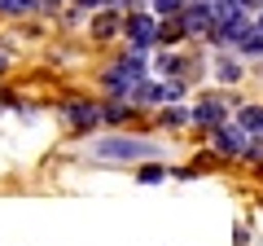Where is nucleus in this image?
I'll return each mask as SVG.
<instances>
[{
	"mask_svg": "<svg viewBox=\"0 0 263 246\" xmlns=\"http://www.w3.org/2000/svg\"><path fill=\"white\" fill-rule=\"evenodd\" d=\"M180 40H189L184 18H158V48H176Z\"/></svg>",
	"mask_w": 263,
	"mask_h": 246,
	"instance_id": "11",
	"label": "nucleus"
},
{
	"mask_svg": "<svg viewBox=\"0 0 263 246\" xmlns=\"http://www.w3.org/2000/svg\"><path fill=\"white\" fill-rule=\"evenodd\" d=\"M110 9H119V13H132V9H149V0H110Z\"/></svg>",
	"mask_w": 263,
	"mask_h": 246,
	"instance_id": "17",
	"label": "nucleus"
},
{
	"mask_svg": "<svg viewBox=\"0 0 263 246\" xmlns=\"http://www.w3.org/2000/svg\"><path fill=\"white\" fill-rule=\"evenodd\" d=\"M132 171H136V180H141V185H158V180H167V163H162V159L141 163V167H132Z\"/></svg>",
	"mask_w": 263,
	"mask_h": 246,
	"instance_id": "15",
	"label": "nucleus"
},
{
	"mask_svg": "<svg viewBox=\"0 0 263 246\" xmlns=\"http://www.w3.org/2000/svg\"><path fill=\"white\" fill-rule=\"evenodd\" d=\"M237 128H246L250 136H263V106H237Z\"/></svg>",
	"mask_w": 263,
	"mask_h": 246,
	"instance_id": "13",
	"label": "nucleus"
},
{
	"mask_svg": "<svg viewBox=\"0 0 263 246\" xmlns=\"http://www.w3.org/2000/svg\"><path fill=\"white\" fill-rule=\"evenodd\" d=\"M211 75H215L224 88H237L246 79V66H241V57H237L233 48H219V53L211 57Z\"/></svg>",
	"mask_w": 263,
	"mask_h": 246,
	"instance_id": "8",
	"label": "nucleus"
},
{
	"mask_svg": "<svg viewBox=\"0 0 263 246\" xmlns=\"http://www.w3.org/2000/svg\"><path fill=\"white\" fill-rule=\"evenodd\" d=\"M189 114H193V128H202V132H215V128H224L228 119H233V101L219 93H202L193 106H189Z\"/></svg>",
	"mask_w": 263,
	"mask_h": 246,
	"instance_id": "4",
	"label": "nucleus"
},
{
	"mask_svg": "<svg viewBox=\"0 0 263 246\" xmlns=\"http://www.w3.org/2000/svg\"><path fill=\"white\" fill-rule=\"evenodd\" d=\"M254 27H259V31H263V9H259V13H254Z\"/></svg>",
	"mask_w": 263,
	"mask_h": 246,
	"instance_id": "21",
	"label": "nucleus"
},
{
	"mask_svg": "<svg viewBox=\"0 0 263 246\" xmlns=\"http://www.w3.org/2000/svg\"><path fill=\"white\" fill-rule=\"evenodd\" d=\"M88 36H92L97 44L119 40V36H123V13H119V9H97V13H88Z\"/></svg>",
	"mask_w": 263,
	"mask_h": 246,
	"instance_id": "7",
	"label": "nucleus"
},
{
	"mask_svg": "<svg viewBox=\"0 0 263 246\" xmlns=\"http://www.w3.org/2000/svg\"><path fill=\"white\" fill-rule=\"evenodd\" d=\"M9 62H13V57H9V48L0 44V75H5V71H9Z\"/></svg>",
	"mask_w": 263,
	"mask_h": 246,
	"instance_id": "19",
	"label": "nucleus"
},
{
	"mask_svg": "<svg viewBox=\"0 0 263 246\" xmlns=\"http://www.w3.org/2000/svg\"><path fill=\"white\" fill-rule=\"evenodd\" d=\"M70 5H79L84 13H97V9H110V0H70Z\"/></svg>",
	"mask_w": 263,
	"mask_h": 246,
	"instance_id": "18",
	"label": "nucleus"
},
{
	"mask_svg": "<svg viewBox=\"0 0 263 246\" xmlns=\"http://www.w3.org/2000/svg\"><path fill=\"white\" fill-rule=\"evenodd\" d=\"M84 154L92 163H105V167H141V163L162 159V145L132 132H101V136H88Z\"/></svg>",
	"mask_w": 263,
	"mask_h": 246,
	"instance_id": "1",
	"label": "nucleus"
},
{
	"mask_svg": "<svg viewBox=\"0 0 263 246\" xmlns=\"http://www.w3.org/2000/svg\"><path fill=\"white\" fill-rule=\"evenodd\" d=\"M241 163H250V167H263V136H250V145H246Z\"/></svg>",
	"mask_w": 263,
	"mask_h": 246,
	"instance_id": "16",
	"label": "nucleus"
},
{
	"mask_svg": "<svg viewBox=\"0 0 263 246\" xmlns=\"http://www.w3.org/2000/svg\"><path fill=\"white\" fill-rule=\"evenodd\" d=\"M237 5H241V0H237Z\"/></svg>",
	"mask_w": 263,
	"mask_h": 246,
	"instance_id": "22",
	"label": "nucleus"
},
{
	"mask_svg": "<svg viewBox=\"0 0 263 246\" xmlns=\"http://www.w3.org/2000/svg\"><path fill=\"white\" fill-rule=\"evenodd\" d=\"M158 128H167V132H180V128H193V114H189V106H162L158 110Z\"/></svg>",
	"mask_w": 263,
	"mask_h": 246,
	"instance_id": "10",
	"label": "nucleus"
},
{
	"mask_svg": "<svg viewBox=\"0 0 263 246\" xmlns=\"http://www.w3.org/2000/svg\"><path fill=\"white\" fill-rule=\"evenodd\" d=\"M233 53H237V57H263V31H259V27H246L241 36H237Z\"/></svg>",
	"mask_w": 263,
	"mask_h": 246,
	"instance_id": "12",
	"label": "nucleus"
},
{
	"mask_svg": "<svg viewBox=\"0 0 263 246\" xmlns=\"http://www.w3.org/2000/svg\"><path fill=\"white\" fill-rule=\"evenodd\" d=\"M136 114H141V110H136L132 101H101V123H105V128H127Z\"/></svg>",
	"mask_w": 263,
	"mask_h": 246,
	"instance_id": "9",
	"label": "nucleus"
},
{
	"mask_svg": "<svg viewBox=\"0 0 263 246\" xmlns=\"http://www.w3.org/2000/svg\"><path fill=\"white\" fill-rule=\"evenodd\" d=\"M241 9H250V13H259V9H263V0H241Z\"/></svg>",
	"mask_w": 263,
	"mask_h": 246,
	"instance_id": "20",
	"label": "nucleus"
},
{
	"mask_svg": "<svg viewBox=\"0 0 263 246\" xmlns=\"http://www.w3.org/2000/svg\"><path fill=\"white\" fill-rule=\"evenodd\" d=\"M40 0H0V18H35Z\"/></svg>",
	"mask_w": 263,
	"mask_h": 246,
	"instance_id": "14",
	"label": "nucleus"
},
{
	"mask_svg": "<svg viewBox=\"0 0 263 246\" xmlns=\"http://www.w3.org/2000/svg\"><path fill=\"white\" fill-rule=\"evenodd\" d=\"M180 18H184V31H189V40H197V36L206 40V31L215 27V0H189Z\"/></svg>",
	"mask_w": 263,
	"mask_h": 246,
	"instance_id": "6",
	"label": "nucleus"
},
{
	"mask_svg": "<svg viewBox=\"0 0 263 246\" xmlns=\"http://www.w3.org/2000/svg\"><path fill=\"white\" fill-rule=\"evenodd\" d=\"M123 40H127V48L154 53V48H158V13H154V9L123 13Z\"/></svg>",
	"mask_w": 263,
	"mask_h": 246,
	"instance_id": "3",
	"label": "nucleus"
},
{
	"mask_svg": "<svg viewBox=\"0 0 263 246\" xmlns=\"http://www.w3.org/2000/svg\"><path fill=\"white\" fill-rule=\"evenodd\" d=\"M246 145H250V132H246V128H237V119H228L224 128H215V132H211V154H215V159H237V163H241Z\"/></svg>",
	"mask_w": 263,
	"mask_h": 246,
	"instance_id": "5",
	"label": "nucleus"
},
{
	"mask_svg": "<svg viewBox=\"0 0 263 246\" xmlns=\"http://www.w3.org/2000/svg\"><path fill=\"white\" fill-rule=\"evenodd\" d=\"M57 119H62L66 132H75V136H97V128H105V123H101V101H88V97L62 101Z\"/></svg>",
	"mask_w": 263,
	"mask_h": 246,
	"instance_id": "2",
	"label": "nucleus"
}]
</instances>
